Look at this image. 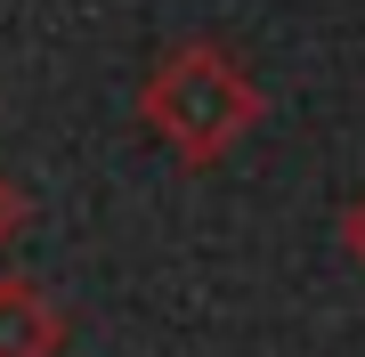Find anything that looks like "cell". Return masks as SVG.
I'll list each match as a JSON object with an SVG mask.
<instances>
[{
	"mask_svg": "<svg viewBox=\"0 0 365 357\" xmlns=\"http://www.w3.org/2000/svg\"><path fill=\"white\" fill-rule=\"evenodd\" d=\"M252 106H260V98L244 90V73H227L211 49L179 57V66L155 81V122L187 146V155H211V146H227V138L252 122Z\"/></svg>",
	"mask_w": 365,
	"mask_h": 357,
	"instance_id": "1",
	"label": "cell"
},
{
	"mask_svg": "<svg viewBox=\"0 0 365 357\" xmlns=\"http://www.w3.org/2000/svg\"><path fill=\"white\" fill-rule=\"evenodd\" d=\"M57 349V317L33 284H0V357H49Z\"/></svg>",
	"mask_w": 365,
	"mask_h": 357,
	"instance_id": "2",
	"label": "cell"
},
{
	"mask_svg": "<svg viewBox=\"0 0 365 357\" xmlns=\"http://www.w3.org/2000/svg\"><path fill=\"white\" fill-rule=\"evenodd\" d=\"M0 236H9V187H0Z\"/></svg>",
	"mask_w": 365,
	"mask_h": 357,
	"instance_id": "3",
	"label": "cell"
}]
</instances>
